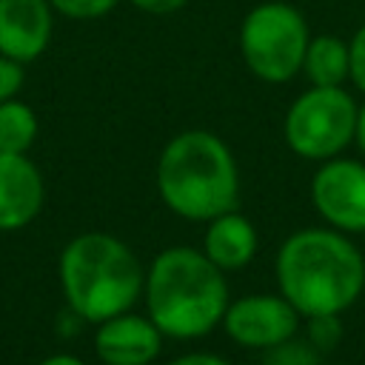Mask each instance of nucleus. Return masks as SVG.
Segmentation results:
<instances>
[{"mask_svg":"<svg viewBox=\"0 0 365 365\" xmlns=\"http://www.w3.org/2000/svg\"><path fill=\"white\" fill-rule=\"evenodd\" d=\"M277 285L305 319L342 314L365 288V257L336 228H302L277 251Z\"/></svg>","mask_w":365,"mask_h":365,"instance_id":"f257e3e1","label":"nucleus"},{"mask_svg":"<svg viewBox=\"0 0 365 365\" xmlns=\"http://www.w3.org/2000/svg\"><path fill=\"white\" fill-rule=\"evenodd\" d=\"M148 319L174 339H197L222 325L228 308V282L202 251L188 245L165 248L145 271Z\"/></svg>","mask_w":365,"mask_h":365,"instance_id":"f03ea898","label":"nucleus"},{"mask_svg":"<svg viewBox=\"0 0 365 365\" xmlns=\"http://www.w3.org/2000/svg\"><path fill=\"white\" fill-rule=\"evenodd\" d=\"M157 191L177 217L194 222L234 211L240 202V171L231 148L211 131H180L157 160Z\"/></svg>","mask_w":365,"mask_h":365,"instance_id":"7ed1b4c3","label":"nucleus"},{"mask_svg":"<svg viewBox=\"0 0 365 365\" xmlns=\"http://www.w3.org/2000/svg\"><path fill=\"white\" fill-rule=\"evenodd\" d=\"M60 285L71 314L97 325L108 317L131 311L143 294L145 271L123 240L88 231L63 248Z\"/></svg>","mask_w":365,"mask_h":365,"instance_id":"20e7f679","label":"nucleus"},{"mask_svg":"<svg viewBox=\"0 0 365 365\" xmlns=\"http://www.w3.org/2000/svg\"><path fill=\"white\" fill-rule=\"evenodd\" d=\"M308 40L311 31L302 11L285 0H265L240 23L242 63L262 83H288L297 77Z\"/></svg>","mask_w":365,"mask_h":365,"instance_id":"39448f33","label":"nucleus"},{"mask_svg":"<svg viewBox=\"0 0 365 365\" xmlns=\"http://www.w3.org/2000/svg\"><path fill=\"white\" fill-rule=\"evenodd\" d=\"M356 108L342 86H311L288 106L282 137L305 160L339 157L354 143Z\"/></svg>","mask_w":365,"mask_h":365,"instance_id":"423d86ee","label":"nucleus"},{"mask_svg":"<svg viewBox=\"0 0 365 365\" xmlns=\"http://www.w3.org/2000/svg\"><path fill=\"white\" fill-rule=\"evenodd\" d=\"M311 202L317 214L342 234L365 231V163L331 157L311 177Z\"/></svg>","mask_w":365,"mask_h":365,"instance_id":"0eeeda50","label":"nucleus"},{"mask_svg":"<svg viewBox=\"0 0 365 365\" xmlns=\"http://www.w3.org/2000/svg\"><path fill=\"white\" fill-rule=\"evenodd\" d=\"M299 311L282 294H248L228 302L222 328L225 334L254 351H271L297 336Z\"/></svg>","mask_w":365,"mask_h":365,"instance_id":"6e6552de","label":"nucleus"},{"mask_svg":"<svg viewBox=\"0 0 365 365\" xmlns=\"http://www.w3.org/2000/svg\"><path fill=\"white\" fill-rule=\"evenodd\" d=\"M163 331L140 314L123 311L97 322L94 351L103 365H151L160 356Z\"/></svg>","mask_w":365,"mask_h":365,"instance_id":"1a4fd4ad","label":"nucleus"},{"mask_svg":"<svg viewBox=\"0 0 365 365\" xmlns=\"http://www.w3.org/2000/svg\"><path fill=\"white\" fill-rule=\"evenodd\" d=\"M54 31V9L48 0H0V54L31 63L37 60Z\"/></svg>","mask_w":365,"mask_h":365,"instance_id":"9d476101","label":"nucleus"},{"mask_svg":"<svg viewBox=\"0 0 365 365\" xmlns=\"http://www.w3.org/2000/svg\"><path fill=\"white\" fill-rule=\"evenodd\" d=\"M43 208V177L26 154L0 151V231L26 228Z\"/></svg>","mask_w":365,"mask_h":365,"instance_id":"9b49d317","label":"nucleus"},{"mask_svg":"<svg viewBox=\"0 0 365 365\" xmlns=\"http://www.w3.org/2000/svg\"><path fill=\"white\" fill-rule=\"evenodd\" d=\"M202 254L220 271H240L257 254V228L237 208L208 220L202 237Z\"/></svg>","mask_w":365,"mask_h":365,"instance_id":"f8f14e48","label":"nucleus"},{"mask_svg":"<svg viewBox=\"0 0 365 365\" xmlns=\"http://www.w3.org/2000/svg\"><path fill=\"white\" fill-rule=\"evenodd\" d=\"M302 71L311 86H342L351 71L348 43L336 34H317L308 40Z\"/></svg>","mask_w":365,"mask_h":365,"instance_id":"ddd939ff","label":"nucleus"},{"mask_svg":"<svg viewBox=\"0 0 365 365\" xmlns=\"http://www.w3.org/2000/svg\"><path fill=\"white\" fill-rule=\"evenodd\" d=\"M37 140V114L17 97L0 103V151L26 154Z\"/></svg>","mask_w":365,"mask_h":365,"instance_id":"4468645a","label":"nucleus"},{"mask_svg":"<svg viewBox=\"0 0 365 365\" xmlns=\"http://www.w3.org/2000/svg\"><path fill=\"white\" fill-rule=\"evenodd\" d=\"M54 14H63L68 20H97L114 11L120 0H48Z\"/></svg>","mask_w":365,"mask_h":365,"instance_id":"2eb2a0df","label":"nucleus"},{"mask_svg":"<svg viewBox=\"0 0 365 365\" xmlns=\"http://www.w3.org/2000/svg\"><path fill=\"white\" fill-rule=\"evenodd\" d=\"M342 336L339 314H322V317H308V342L317 351H331Z\"/></svg>","mask_w":365,"mask_h":365,"instance_id":"dca6fc26","label":"nucleus"},{"mask_svg":"<svg viewBox=\"0 0 365 365\" xmlns=\"http://www.w3.org/2000/svg\"><path fill=\"white\" fill-rule=\"evenodd\" d=\"M268 365H319L314 345H305L299 339H288L268 351Z\"/></svg>","mask_w":365,"mask_h":365,"instance_id":"f3484780","label":"nucleus"},{"mask_svg":"<svg viewBox=\"0 0 365 365\" xmlns=\"http://www.w3.org/2000/svg\"><path fill=\"white\" fill-rule=\"evenodd\" d=\"M348 57H351V71L348 80L365 94V23L354 31V37L348 40Z\"/></svg>","mask_w":365,"mask_h":365,"instance_id":"a211bd4d","label":"nucleus"},{"mask_svg":"<svg viewBox=\"0 0 365 365\" xmlns=\"http://www.w3.org/2000/svg\"><path fill=\"white\" fill-rule=\"evenodd\" d=\"M23 80H26L23 63H17V60L0 54V103L17 97V91L23 88Z\"/></svg>","mask_w":365,"mask_h":365,"instance_id":"6ab92c4d","label":"nucleus"},{"mask_svg":"<svg viewBox=\"0 0 365 365\" xmlns=\"http://www.w3.org/2000/svg\"><path fill=\"white\" fill-rule=\"evenodd\" d=\"M134 9L145 11V14H154V17H165V14H174L180 11L188 0H128Z\"/></svg>","mask_w":365,"mask_h":365,"instance_id":"aec40b11","label":"nucleus"},{"mask_svg":"<svg viewBox=\"0 0 365 365\" xmlns=\"http://www.w3.org/2000/svg\"><path fill=\"white\" fill-rule=\"evenodd\" d=\"M168 365H228L222 356L217 354H202V351H194V354H182L177 359H171Z\"/></svg>","mask_w":365,"mask_h":365,"instance_id":"412c9836","label":"nucleus"},{"mask_svg":"<svg viewBox=\"0 0 365 365\" xmlns=\"http://www.w3.org/2000/svg\"><path fill=\"white\" fill-rule=\"evenodd\" d=\"M354 143L365 154V103L356 108V125H354Z\"/></svg>","mask_w":365,"mask_h":365,"instance_id":"4be33fe9","label":"nucleus"},{"mask_svg":"<svg viewBox=\"0 0 365 365\" xmlns=\"http://www.w3.org/2000/svg\"><path fill=\"white\" fill-rule=\"evenodd\" d=\"M40 365H86V362L74 354H54V356H46Z\"/></svg>","mask_w":365,"mask_h":365,"instance_id":"5701e85b","label":"nucleus"},{"mask_svg":"<svg viewBox=\"0 0 365 365\" xmlns=\"http://www.w3.org/2000/svg\"><path fill=\"white\" fill-rule=\"evenodd\" d=\"M362 237H365V231H362Z\"/></svg>","mask_w":365,"mask_h":365,"instance_id":"b1692460","label":"nucleus"}]
</instances>
